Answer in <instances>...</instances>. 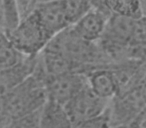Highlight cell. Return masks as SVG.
Listing matches in <instances>:
<instances>
[{
	"label": "cell",
	"instance_id": "1",
	"mask_svg": "<svg viewBox=\"0 0 146 128\" xmlns=\"http://www.w3.org/2000/svg\"><path fill=\"white\" fill-rule=\"evenodd\" d=\"M46 100L45 73L37 57L34 71L15 86L5 97V112L8 125L13 119L40 109Z\"/></svg>",
	"mask_w": 146,
	"mask_h": 128
},
{
	"label": "cell",
	"instance_id": "2",
	"mask_svg": "<svg viewBox=\"0 0 146 128\" xmlns=\"http://www.w3.org/2000/svg\"><path fill=\"white\" fill-rule=\"evenodd\" d=\"M5 32L13 46L28 57L39 55L51 40L34 10L21 17L16 26Z\"/></svg>",
	"mask_w": 146,
	"mask_h": 128
},
{
	"label": "cell",
	"instance_id": "3",
	"mask_svg": "<svg viewBox=\"0 0 146 128\" xmlns=\"http://www.w3.org/2000/svg\"><path fill=\"white\" fill-rule=\"evenodd\" d=\"M110 100L96 95L89 88L88 83L66 104L65 109L72 127H79L84 121L99 115L107 109Z\"/></svg>",
	"mask_w": 146,
	"mask_h": 128
},
{
	"label": "cell",
	"instance_id": "4",
	"mask_svg": "<svg viewBox=\"0 0 146 128\" xmlns=\"http://www.w3.org/2000/svg\"><path fill=\"white\" fill-rule=\"evenodd\" d=\"M87 85V77L83 72L69 71L55 75H45L47 99L65 105Z\"/></svg>",
	"mask_w": 146,
	"mask_h": 128
},
{
	"label": "cell",
	"instance_id": "5",
	"mask_svg": "<svg viewBox=\"0 0 146 128\" xmlns=\"http://www.w3.org/2000/svg\"><path fill=\"white\" fill-rule=\"evenodd\" d=\"M33 10L51 38L71 26L65 10L64 0L39 1L36 2Z\"/></svg>",
	"mask_w": 146,
	"mask_h": 128
},
{
	"label": "cell",
	"instance_id": "6",
	"mask_svg": "<svg viewBox=\"0 0 146 128\" xmlns=\"http://www.w3.org/2000/svg\"><path fill=\"white\" fill-rule=\"evenodd\" d=\"M111 13L106 9L92 7L72 25L71 29L78 37L89 42H98Z\"/></svg>",
	"mask_w": 146,
	"mask_h": 128
},
{
	"label": "cell",
	"instance_id": "7",
	"mask_svg": "<svg viewBox=\"0 0 146 128\" xmlns=\"http://www.w3.org/2000/svg\"><path fill=\"white\" fill-rule=\"evenodd\" d=\"M89 88L99 97L111 100L118 93V86L113 71L109 66H100L86 73Z\"/></svg>",
	"mask_w": 146,
	"mask_h": 128
},
{
	"label": "cell",
	"instance_id": "8",
	"mask_svg": "<svg viewBox=\"0 0 146 128\" xmlns=\"http://www.w3.org/2000/svg\"><path fill=\"white\" fill-rule=\"evenodd\" d=\"M37 56L25 57L20 63L11 68L0 71V96L6 95L20 82L28 77L36 67Z\"/></svg>",
	"mask_w": 146,
	"mask_h": 128
},
{
	"label": "cell",
	"instance_id": "9",
	"mask_svg": "<svg viewBox=\"0 0 146 128\" xmlns=\"http://www.w3.org/2000/svg\"><path fill=\"white\" fill-rule=\"evenodd\" d=\"M40 127H72L65 106L47 99L42 106Z\"/></svg>",
	"mask_w": 146,
	"mask_h": 128
},
{
	"label": "cell",
	"instance_id": "10",
	"mask_svg": "<svg viewBox=\"0 0 146 128\" xmlns=\"http://www.w3.org/2000/svg\"><path fill=\"white\" fill-rule=\"evenodd\" d=\"M25 57L13 46L5 29L0 26V71L17 65Z\"/></svg>",
	"mask_w": 146,
	"mask_h": 128
},
{
	"label": "cell",
	"instance_id": "11",
	"mask_svg": "<svg viewBox=\"0 0 146 128\" xmlns=\"http://www.w3.org/2000/svg\"><path fill=\"white\" fill-rule=\"evenodd\" d=\"M103 6L109 13L132 18L143 14L141 0H103Z\"/></svg>",
	"mask_w": 146,
	"mask_h": 128
},
{
	"label": "cell",
	"instance_id": "12",
	"mask_svg": "<svg viewBox=\"0 0 146 128\" xmlns=\"http://www.w3.org/2000/svg\"><path fill=\"white\" fill-rule=\"evenodd\" d=\"M64 5L71 26L93 7L91 0H64Z\"/></svg>",
	"mask_w": 146,
	"mask_h": 128
},
{
	"label": "cell",
	"instance_id": "13",
	"mask_svg": "<svg viewBox=\"0 0 146 128\" xmlns=\"http://www.w3.org/2000/svg\"><path fill=\"white\" fill-rule=\"evenodd\" d=\"M4 19V29L9 30L17 25L20 20L18 0H1Z\"/></svg>",
	"mask_w": 146,
	"mask_h": 128
},
{
	"label": "cell",
	"instance_id": "14",
	"mask_svg": "<svg viewBox=\"0 0 146 128\" xmlns=\"http://www.w3.org/2000/svg\"><path fill=\"white\" fill-rule=\"evenodd\" d=\"M41 112H42V107L40 109L20 116L16 119H13L9 123L8 127H40Z\"/></svg>",
	"mask_w": 146,
	"mask_h": 128
},
{
	"label": "cell",
	"instance_id": "15",
	"mask_svg": "<svg viewBox=\"0 0 146 128\" xmlns=\"http://www.w3.org/2000/svg\"><path fill=\"white\" fill-rule=\"evenodd\" d=\"M111 126V115H110L109 105L107 109L100 113L99 115L95 116L93 118L84 121L79 127H110Z\"/></svg>",
	"mask_w": 146,
	"mask_h": 128
},
{
	"label": "cell",
	"instance_id": "16",
	"mask_svg": "<svg viewBox=\"0 0 146 128\" xmlns=\"http://www.w3.org/2000/svg\"><path fill=\"white\" fill-rule=\"evenodd\" d=\"M131 127H144L146 128V106L137 114L135 118L129 124Z\"/></svg>",
	"mask_w": 146,
	"mask_h": 128
},
{
	"label": "cell",
	"instance_id": "17",
	"mask_svg": "<svg viewBox=\"0 0 146 128\" xmlns=\"http://www.w3.org/2000/svg\"><path fill=\"white\" fill-rule=\"evenodd\" d=\"M0 127H8V119L5 112V98L0 96Z\"/></svg>",
	"mask_w": 146,
	"mask_h": 128
},
{
	"label": "cell",
	"instance_id": "18",
	"mask_svg": "<svg viewBox=\"0 0 146 128\" xmlns=\"http://www.w3.org/2000/svg\"><path fill=\"white\" fill-rule=\"evenodd\" d=\"M140 86H141L142 92H143V95H144L145 100H146V74L143 77V79L141 80V82H140Z\"/></svg>",
	"mask_w": 146,
	"mask_h": 128
},
{
	"label": "cell",
	"instance_id": "19",
	"mask_svg": "<svg viewBox=\"0 0 146 128\" xmlns=\"http://www.w3.org/2000/svg\"><path fill=\"white\" fill-rule=\"evenodd\" d=\"M0 26L4 28V19H3V9L1 0H0Z\"/></svg>",
	"mask_w": 146,
	"mask_h": 128
},
{
	"label": "cell",
	"instance_id": "20",
	"mask_svg": "<svg viewBox=\"0 0 146 128\" xmlns=\"http://www.w3.org/2000/svg\"><path fill=\"white\" fill-rule=\"evenodd\" d=\"M36 2H39V1H44V0H35Z\"/></svg>",
	"mask_w": 146,
	"mask_h": 128
}]
</instances>
